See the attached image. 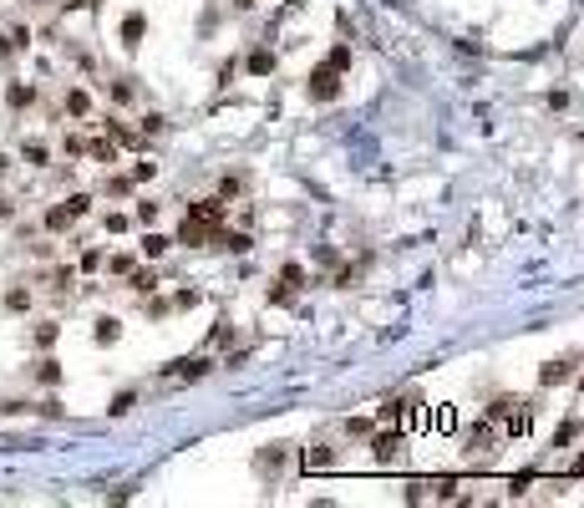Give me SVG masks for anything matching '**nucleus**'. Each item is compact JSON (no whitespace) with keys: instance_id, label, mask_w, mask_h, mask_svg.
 Wrapping results in <instances>:
<instances>
[{"instance_id":"f257e3e1","label":"nucleus","mask_w":584,"mask_h":508,"mask_svg":"<svg viewBox=\"0 0 584 508\" xmlns=\"http://www.w3.org/2000/svg\"><path fill=\"white\" fill-rule=\"evenodd\" d=\"M371 457L381 462V468H401V462H406V437H401L397 427L371 432Z\"/></svg>"},{"instance_id":"f03ea898","label":"nucleus","mask_w":584,"mask_h":508,"mask_svg":"<svg viewBox=\"0 0 584 508\" xmlns=\"http://www.w3.org/2000/svg\"><path fill=\"white\" fill-rule=\"evenodd\" d=\"M498 437L503 432H498V422H493V417L488 422H472L467 437H463L467 442V457H493V453H498Z\"/></svg>"},{"instance_id":"7ed1b4c3","label":"nucleus","mask_w":584,"mask_h":508,"mask_svg":"<svg viewBox=\"0 0 584 508\" xmlns=\"http://www.w3.org/2000/svg\"><path fill=\"white\" fill-rule=\"evenodd\" d=\"M305 97H310V102H336V97H340V72L331 67V61L305 76Z\"/></svg>"},{"instance_id":"20e7f679","label":"nucleus","mask_w":584,"mask_h":508,"mask_svg":"<svg viewBox=\"0 0 584 508\" xmlns=\"http://www.w3.org/2000/svg\"><path fill=\"white\" fill-rule=\"evenodd\" d=\"M208 371H213L208 356H183V361H168V366H163L168 381H199V376H208Z\"/></svg>"},{"instance_id":"39448f33","label":"nucleus","mask_w":584,"mask_h":508,"mask_svg":"<svg viewBox=\"0 0 584 508\" xmlns=\"http://www.w3.org/2000/svg\"><path fill=\"white\" fill-rule=\"evenodd\" d=\"M300 468H305V473L336 468V448H331V442H305V448H300Z\"/></svg>"},{"instance_id":"423d86ee","label":"nucleus","mask_w":584,"mask_h":508,"mask_svg":"<svg viewBox=\"0 0 584 508\" xmlns=\"http://www.w3.org/2000/svg\"><path fill=\"white\" fill-rule=\"evenodd\" d=\"M142 36H147V15H142V11H127V15H122V26H117V41H122L127 51H138V46H142Z\"/></svg>"},{"instance_id":"0eeeda50","label":"nucleus","mask_w":584,"mask_h":508,"mask_svg":"<svg viewBox=\"0 0 584 508\" xmlns=\"http://www.w3.org/2000/svg\"><path fill=\"white\" fill-rule=\"evenodd\" d=\"M183 219H199V224H208V229H219V224L229 219V208H224V199H199V203H188Z\"/></svg>"},{"instance_id":"6e6552de","label":"nucleus","mask_w":584,"mask_h":508,"mask_svg":"<svg viewBox=\"0 0 584 508\" xmlns=\"http://www.w3.org/2000/svg\"><path fill=\"white\" fill-rule=\"evenodd\" d=\"M122 280H127V290H133V295H153V290H158V274H153V269H138V265L127 269Z\"/></svg>"},{"instance_id":"1a4fd4ad","label":"nucleus","mask_w":584,"mask_h":508,"mask_svg":"<svg viewBox=\"0 0 584 508\" xmlns=\"http://www.w3.org/2000/svg\"><path fill=\"white\" fill-rule=\"evenodd\" d=\"M92 341H97V346H117V341H122V321H117V315H102L97 330H92Z\"/></svg>"},{"instance_id":"9d476101","label":"nucleus","mask_w":584,"mask_h":508,"mask_svg":"<svg viewBox=\"0 0 584 508\" xmlns=\"http://www.w3.org/2000/svg\"><path fill=\"white\" fill-rule=\"evenodd\" d=\"M61 107H67L72 117H92V92H86V87H72V92H67V102H61Z\"/></svg>"},{"instance_id":"9b49d317","label":"nucleus","mask_w":584,"mask_h":508,"mask_svg":"<svg viewBox=\"0 0 584 508\" xmlns=\"http://www.w3.org/2000/svg\"><path fill=\"white\" fill-rule=\"evenodd\" d=\"M574 376V361H549L544 371H538V387H559V381Z\"/></svg>"},{"instance_id":"f8f14e48","label":"nucleus","mask_w":584,"mask_h":508,"mask_svg":"<svg viewBox=\"0 0 584 508\" xmlns=\"http://www.w3.org/2000/svg\"><path fill=\"white\" fill-rule=\"evenodd\" d=\"M72 224H77V214H72L67 203H56V208H46V229H51V234H67Z\"/></svg>"},{"instance_id":"ddd939ff","label":"nucleus","mask_w":584,"mask_h":508,"mask_svg":"<svg viewBox=\"0 0 584 508\" xmlns=\"http://www.w3.org/2000/svg\"><path fill=\"white\" fill-rule=\"evenodd\" d=\"M6 102H11L15 112L31 107V102H36V87H31V81H11V87H6Z\"/></svg>"},{"instance_id":"4468645a","label":"nucleus","mask_w":584,"mask_h":508,"mask_svg":"<svg viewBox=\"0 0 584 508\" xmlns=\"http://www.w3.org/2000/svg\"><path fill=\"white\" fill-rule=\"evenodd\" d=\"M36 381H41V387H61V361H56V356H41V361H36Z\"/></svg>"},{"instance_id":"2eb2a0df","label":"nucleus","mask_w":584,"mask_h":508,"mask_svg":"<svg viewBox=\"0 0 584 508\" xmlns=\"http://www.w3.org/2000/svg\"><path fill=\"white\" fill-rule=\"evenodd\" d=\"M254 468H259V473H270V478H274L279 468H285V448H265V453H259V457H254Z\"/></svg>"},{"instance_id":"dca6fc26","label":"nucleus","mask_w":584,"mask_h":508,"mask_svg":"<svg viewBox=\"0 0 584 508\" xmlns=\"http://www.w3.org/2000/svg\"><path fill=\"white\" fill-rule=\"evenodd\" d=\"M86 158H92V163H117V142L92 138V142H86Z\"/></svg>"},{"instance_id":"f3484780","label":"nucleus","mask_w":584,"mask_h":508,"mask_svg":"<svg viewBox=\"0 0 584 508\" xmlns=\"http://www.w3.org/2000/svg\"><path fill=\"white\" fill-rule=\"evenodd\" d=\"M20 158H26L31 168H46L51 163V147L46 142H20Z\"/></svg>"},{"instance_id":"a211bd4d","label":"nucleus","mask_w":584,"mask_h":508,"mask_svg":"<svg viewBox=\"0 0 584 508\" xmlns=\"http://www.w3.org/2000/svg\"><path fill=\"white\" fill-rule=\"evenodd\" d=\"M274 67H279V61H274V51H265V46H259V51H249V72H254V76H270Z\"/></svg>"},{"instance_id":"6ab92c4d","label":"nucleus","mask_w":584,"mask_h":508,"mask_svg":"<svg viewBox=\"0 0 584 508\" xmlns=\"http://www.w3.org/2000/svg\"><path fill=\"white\" fill-rule=\"evenodd\" d=\"M107 133H112V138H117L122 147H138V142H142V133H133V127H122L117 117H107Z\"/></svg>"},{"instance_id":"aec40b11","label":"nucleus","mask_w":584,"mask_h":508,"mask_svg":"<svg viewBox=\"0 0 584 508\" xmlns=\"http://www.w3.org/2000/svg\"><path fill=\"white\" fill-rule=\"evenodd\" d=\"M401 412H406V401H381L376 422H386V427H401Z\"/></svg>"},{"instance_id":"412c9836","label":"nucleus","mask_w":584,"mask_h":508,"mask_svg":"<svg viewBox=\"0 0 584 508\" xmlns=\"http://www.w3.org/2000/svg\"><path fill=\"white\" fill-rule=\"evenodd\" d=\"M168 244H173V239H163V234H142V254H147V260H163Z\"/></svg>"},{"instance_id":"4be33fe9","label":"nucleus","mask_w":584,"mask_h":508,"mask_svg":"<svg viewBox=\"0 0 584 508\" xmlns=\"http://www.w3.org/2000/svg\"><path fill=\"white\" fill-rule=\"evenodd\" d=\"M279 285H290V290H305V269H300V265L290 260L285 269H279Z\"/></svg>"},{"instance_id":"5701e85b","label":"nucleus","mask_w":584,"mask_h":508,"mask_svg":"<svg viewBox=\"0 0 584 508\" xmlns=\"http://www.w3.org/2000/svg\"><path fill=\"white\" fill-rule=\"evenodd\" d=\"M56 335H61V326H56V321H41V326H36V346H41V351L56 346Z\"/></svg>"},{"instance_id":"b1692460","label":"nucleus","mask_w":584,"mask_h":508,"mask_svg":"<svg viewBox=\"0 0 584 508\" xmlns=\"http://www.w3.org/2000/svg\"><path fill=\"white\" fill-rule=\"evenodd\" d=\"M133 407H138V392H117V396H112V407H107V412H112V417H127Z\"/></svg>"},{"instance_id":"393cba45","label":"nucleus","mask_w":584,"mask_h":508,"mask_svg":"<svg viewBox=\"0 0 584 508\" xmlns=\"http://www.w3.org/2000/svg\"><path fill=\"white\" fill-rule=\"evenodd\" d=\"M6 310H15V315H20V310H31V290H20V285L6 290Z\"/></svg>"},{"instance_id":"a878e982","label":"nucleus","mask_w":584,"mask_h":508,"mask_svg":"<svg viewBox=\"0 0 584 508\" xmlns=\"http://www.w3.org/2000/svg\"><path fill=\"white\" fill-rule=\"evenodd\" d=\"M67 208H72L77 219H86V214H92V194H72V199H67Z\"/></svg>"},{"instance_id":"bb28decb","label":"nucleus","mask_w":584,"mask_h":508,"mask_svg":"<svg viewBox=\"0 0 584 508\" xmlns=\"http://www.w3.org/2000/svg\"><path fill=\"white\" fill-rule=\"evenodd\" d=\"M107 92H112V102H117V107H127V102H133V81H112Z\"/></svg>"},{"instance_id":"cd10ccee","label":"nucleus","mask_w":584,"mask_h":508,"mask_svg":"<svg viewBox=\"0 0 584 508\" xmlns=\"http://www.w3.org/2000/svg\"><path fill=\"white\" fill-rule=\"evenodd\" d=\"M574 437H579V422H564V427H559V437H554V448H569Z\"/></svg>"},{"instance_id":"c85d7f7f","label":"nucleus","mask_w":584,"mask_h":508,"mask_svg":"<svg viewBox=\"0 0 584 508\" xmlns=\"http://www.w3.org/2000/svg\"><path fill=\"white\" fill-rule=\"evenodd\" d=\"M173 305H178V310H193V305H199V290H178V295H173Z\"/></svg>"},{"instance_id":"c756f323","label":"nucleus","mask_w":584,"mask_h":508,"mask_svg":"<svg viewBox=\"0 0 584 508\" xmlns=\"http://www.w3.org/2000/svg\"><path fill=\"white\" fill-rule=\"evenodd\" d=\"M6 36H11V46H15V51H26V46H31V31H26V26H15V31H6Z\"/></svg>"},{"instance_id":"7c9ffc66","label":"nucleus","mask_w":584,"mask_h":508,"mask_svg":"<svg viewBox=\"0 0 584 508\" xmlns=\"http://www.w3.org/2000/svg\"><path fill=\"white\" fill-rule=\"evenodd\" d=\"M138 224H158V203H153V199L138 203Z\"/></svg>"},{"instance_id":"2f4dec72","label":"nucleus","mask_w":584,"mask_h":508,"mask_svg":"<svg viewBox=\"0 0 584 508\" xmlns=\"http://www.w3.org/2000/svg\"><path fill=\"white\" fill-rule=\"evenodd\" d=\"M127 224H133L127 214H107V234H127Z\"/></svg>"},{"instance_id":"473e14b6","label":"nucleus","mask_w":584,"mask_h":508,"mask_svg":"<svg viewBox=\"0 0 584 508\" xmlns=\"http://www.w3.org/2000/svg\"><path fill=\"white\" fill-rule=\"evenodd\" d=\"M107 269H112V274H127V269H133V254H112V260H107Z\"/></svg>"},{"instance_id":"72a5a7b5","label":"nucleus","mask_w":584,"mask_h":508,"mask_svg":"<svg viewBox=\"0 0 584 508\" xmlns=\"http://www.w3.org/2000/svg\"><path fill=\"white\" fill-rule=\"evenodd\" d=\"M331 67H336V72L351 67V46H336V51H331Z\"/></svg>"},{"instance_id":"f704fd0d","label":"nucleus","mask_w":584,"mask_h":508,"mask_svg":"<svg viewBox=\"0 0 584 508\" xmlns=\"http://www.w3.org/2000/svg\"><path fill=\"white\" fill-rule=\"evenodd\" d=\"M153 173H158V163H147V158H142V163L133 168V183H147V178H153Z\"/></svg>"},{"instance_id":"c9c22d12","label":"nucleus","mask_w":584,"mask_h":508,"mask_svg":"<svg viewBox=\"0 0 584 508\" xmlns=\"http://www.w3.org/2000/svg\"><path fill=\"white\" fill-rule=\"evenodd\" d=\"M345 432H351V437H371V422L356 417V422H345Z\"/></svg>"},{"instance_id":"e433bc0d","label":"nucleus","mask_w":584,"mask_h":508,"mask_svg":"<svg viewBox=\"0 0 584 508\" xmlns=\"http://www.w3.org/2000/svg\"><path fill=\"white\" fill-rule=\"evenodd\" d=\"M81 269H86V274L102 269V249H86V254H81Z\"/></svg>"},{"instance_id":"4c0bfd02","label":"nucleus","mask_w":584,"mask_h":508,"mask_svg":"<svg viewBox=\"0 0 584 508\" xmlns=\"http://www.w3.org/2000/svg\"><path fill=\"white\" fill-rule=\"evenodd\" d=\"M46 280H51V290H67V285H72V269H51Z\"/></svg>"},{"instance_id":"58836bf2","label":"nucleus","mask_w":584,"mask_h":508,"mask_svg":"<svg viewBox=\"0 0 584 508\" xmlns=\"http://www.w3.org/2000/svg\"><path fill=\"white\" fill-rule=\"evenodd\" d=\"M239 188H244V178H224V183H219V194H224V199H234Z\"/></svg>"},{"instance_id":"ea45409f","label":"nucleus","mask_w":584,"mask_h":508,"mask_svg":"<svg viewBox=\"0 0 584 508\" xmlns=\"http://www.w3.org/2000/svg\"><path fill=\"white\" fill-rule=\"evenodd\" d=\"M224 341H234V326L229 321H219V330H213V346H224Z\"/></svg>"},{"instance_id":"a19ab883","label":"nucleus","mask_w":584,"mask_h":508,"mask_svg":"<svg viewBox=\"0 0 584 508\" xmlns=\"http://www.w3.org/2000/svg\"><path fill=\"white\" fill-rule=\"evenodd\" d=\"M0 219H15V203H11L6 194H0Z\"/></svg>"},{"instance_id":"79ce46f5","label":"nucleus","mask_w":584,"mask_h":508,"mask_svg":"<svg viewBox=\"0 0 584 508\" xmlns=\"http://www.w3.org/2000/svg\"><path fill=\"white\" fill-rule=\"evenodd\" d=\"M11 51H15V46H11V36H6V31H0V61H6Z\"/></svg>"},{"instance_id":"37998d69","label":"nucleus","mask_w":584,"mask_h":508,"mask_svg":"<svg viewBox=\"0 0 584 508\" xmlns=\"http://www.w3.org/2000/svg\"><path fill=\"white\" fill-rule=\"evenodd\" d=\"M86 6H102V0H67V11H86Z\"/></svg>"},{"instance_id":"c03bdc74","label":"nucleus","mask_w":584,"mask_h":508,"mask_svg":"<svg viewBox=\"0 0 584 508\" xmlns=\"http://www.w3.org/2000/svg\"><path fill=\"white\" fill-rule=\"evenodd\" d=\"M259 6V0H234V11H254Z\"/></svg>"},{"instance_id":"a18cd8bd","label":"nucleus","mask_w":584,"mask_h":508,"mask_svg":"<svg viewBox=\"0 0 584 508\" xmlns=\"http://www.w3.org/2000/svg\"><path fill=\"white\" fill-rule=\"evenodd\" d=\"M6 173H11V158H6V153H0V178H6Z\"/></svg>"},{"instance_id":"49530a36","label":"nucleus","mask_w":584,"mask_h":508,"mask_svg":"<svg viewBox=\"0 0 584 508\" xmlns=\"http://www.w3.org/2000/svg\"><path fill=\"white\" fill-rule=\"evenodd\" d=\"M574 473H579V478H584V453H579V457H574Z\"/></svg>"},{"instance_id":"de8ad7c7","label":"nucleus","mask_w":584,"mask_h":508,"mask_svg":"<svg viewBox=\"0 0 584 508\" xmlns=\"http://www.w3.org/2000/svg\"><path fill=\"white\" fill-rule=\"evenodd\" d=\"M20 6H31V11H36V6H46V0H20Z\"/></svg>"},{"instance_id":"09e8293b","label":"nucleus","mask_w":584,"mask_h":508,"mask_svg":"<svg viewBox=\"0 0 584 508\" xmlns=\"http://www.w3.org/2000/svg\"><path fill=\"white\" fill-rule=\"evenodd\" d=\"M579 392H584V376H579Z\"/></svg>"}]
</instances>
